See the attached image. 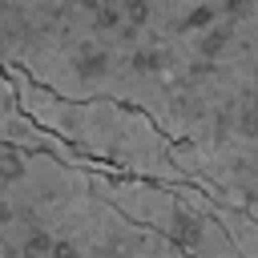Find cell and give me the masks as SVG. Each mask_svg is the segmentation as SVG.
<instances>
[{"label":"cell","instance_id":"6da1fadb","mask_svg":"<svg viewBox=\"0 0 258 258\" xmlns=\"http://www.w3.org/2000/svg\"><path fill=\"white\" fill-rule=\"evenodd\" d=\"M0 69L141 109L194 189L258 222V0H0Z\"/></svg>","mask_w":258,"mask_h":258},{"label":"cell","instance_id":"7a4b0ae2","mask_svg":"<svg viewBox=\"0 0 258 258\" xmlns=\"http://www.w3.org/2000/svg\"><path fill=\"white\" fill-rule=\"evenodd\" d=\"M0 258H185L97 189V169L0 145Z\"/></svg>","mask_w":258,"mask_h":258},{"label":"cell","instance_id":"3957f363","mask_svg":"<svg viewBox=\"0 0 258 258\" xmlns=\"http://www.w3.org/2000/svg\"><path fill=\"white\" fill-rule=\"evenodd\" d=\"M4 73L16 89L20 113L36 129L69 145L77 157L93 161L101 173H121V177H137L153 185H173V189L189 185L185 173L177 169L173 141L141 109L117 105V101H64L32 85L16 69H4Z\"/></svg>","mask_w":258,"mask_h":258},{"label":"cell","instance_id":"277c9868","mask_svg":"<svg viewBox=\"0 0 258 258\" xmlns=\"http://www.w3.org/2000/svg\"><path fill=\"white\" fill-rule=\"evenodd\" d=\"M97 189L129 222L161 234L185 258H246L234 246V238L226 234V226L218 218V202L206 198L194 185L173 189V185H153V181H137V177L97 169Z\"/></svg>","mask_w":258,"mask_h":258},{"label":"cell","instance_id":"5b68a950","mask_svg":"<svg viewBox=\"0 0 258 258\" xmlns=\"http://www.w3.org/2000/svg\"><path fill=\"white\" fill-rule=\"evenodd\" d=\"M0 145H8V149H32V153H52V157H60L64 165H89V169H97L93 161L77 157L69 145H60V141L48 137L44 129H36V125L20 113L16 89H12V81H8L4 69H0Z\"/></svg>","mask_w":258,"mask_h":258}]
</instances>
